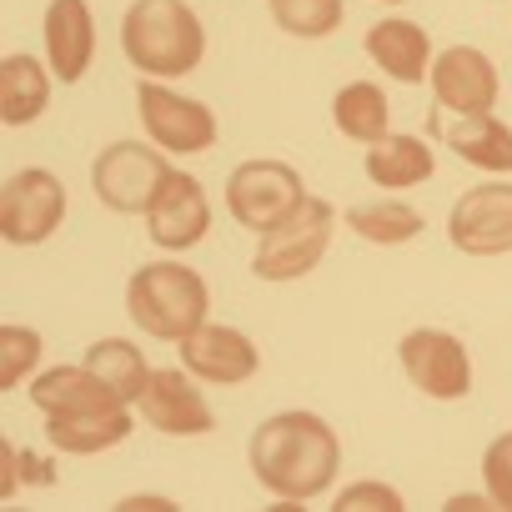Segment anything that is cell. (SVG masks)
Listing matches in <instances>:
<instances>
[{
	"label": "cell",
	"instance_id": "ba28073f",
	"mask_svg": "<svg viewBox=\"0 0 512 512\" xmlns=\"http://www.w3.org/2000/svg\"><path fill=\"white\" fill-rule=\"evenodd\" d=\"M66 221V186L46 166H26L0 186V236L11 246H41Z\"/></svg>",
	"mask_w": 512,
	"mask_h": 512
},
{
	"label": "cell",
	"instance_id": "f546056e",
	"mask_svg": "<svg viewBox=\"0 0 512 512\" xmlns=\"http://www.w3.org/2000/svg\"><path fill=\"white\" fill-rule=\"evenodd\" d=\"M382 6H402V0H382Z\"/></svg>",
	"mask_w": 512,
	"mask_h": 512
},
{
	"label": "cell",
	"instance_id": "ffe728a7",
	"mask_svg": "<svg viewBox=\"0 0 512 512\" xmlns=\"http://www.w3.org/2000/svg\"><path fill=\"white\" fill-rule=\"evenodd\" d=\"M131 432H136V422H131L126 407L86 412V417H46V442L66 457H96L106 447H121Z\"/></svg>",
	"mask_w": 512,
	"mask_h": 512
},
{
	"label": "cell",
	"instance_id": "4316f807",
	"mask_svg": "<svg viewBox=\"0 0 512 512\" xmlns=\"http://www.w3.org/2000/svg\"><path fill=\"white\" fill-rule=\"evenodd\" d=\"M482 487L492 492L497 507L512 512V432L487 442V452H482Z\"/></svg>",
	"mask_w": 512,
	"mask_h": 512
},
{
	"label": "cell",
	"instance_id": "5bb4252c",
	"mask_svg": "<svg viewBox=\"0 0 512 512\" xmlns=\"http://www.w3.org/2000/svg\"><path fill=\"white\" fill-rule=\"evenodd\" d=\"M136 407H141L146 427H156L166 437H206L216 427V417H211L206 397L191 387V372L186 367L151 372V382H146V392H141Z\"/></svg>",
	"mask_w": 512,
	"mask_h": 512
},
{
	"label": "cell",
	"instance_id": "52a82bcc",
	"mask_svg": "<svg viewBox=\"0 0 512 512\" xmlns=\"http://www.w3.org/2000/svg\"><path fill=\"white\" fill-rule=\"evenodd\" d=\"M136 116H141L146 136L161 151H171V156H201V151L216 146V116H211V106L171 91L166 81L141 76V86H136Z\"/></svg>",
	"mask_w": 512,
	"mask_h": 512
},
{
	"label": "cell",
	"instance_id": "5b68a950",
	"mask_svg": "<svg viewBox=\"0 0 512 512\" xmlns=\"http://www.w3.org/2000/svg\"><path fill=\"white\" fill-rule=\"evenodd\" d=\"M176 166L161 156V146L151 141H111L96 161H91V186H96V201L116 216H146L156 191L166 186Z\"/></svg>",
	"mask_w": 512,
	"mask_h": 512
},
{
	"label": "cell",
	"instance_id": "9c48e42d",
	"mask_svg": "<svg viewBox=\"0 0 512 512\" xmlns=\"http://www.w3.org/2000/svg\"><path fill=\"white\" fill-rule=\"evenodd\" d=\"M397 357H402V372L407 382L432 397V402H462L472 392V357L467 347L442 332V327H417L397 342Z\"/></svg>",
	"mask_w": 512,
	"mask_h": 512
},
{
	"label": "cell",
	"instance_id": "7a4b0ae2",
	"mask_svg": "<svg viewBox=\"0 0 512 512\" xmlns=\"http://www.w3.org/2000/svg\"><path fill=\"white\" fill-rule=\"evenodd\" d=\"M126 61L151 81L191 76L206 56V26L186 0H136L121 21Z\"/></svg>",
	"mask_w": 512,
	"mask_h": 512
},
{
	"label": "cell",
	"instance_id": "cb8c5ba5",
	"mask_svg": "<svg viewBox=\"0 0 512 512\" xmlns=\"http://www.w3.org/2000/svg\"><path fill=\"white\" fill-rule=\"evenodd\" d=\"M347 226L372 241V246H402L412 236H422V211L407 206V201H392V196H377V201H362V206H347Z\"/></svg>",
	"mask_w": 512,
	"mask_h": 512
},
{
	"label": "cell",
	"instance_id": "83f0119b",
	"mask_svg": "<svg viewBox=\"0 0 512 512\" xmlns=\"http://www.w3.org/2000/svg\"><path fill=\"white\" fill-rule=\"evenodd\" d=\"M337 507L342 512H362V507H387V512H402L407 497L387 482H352L347 492H337Z\"/></svg>",
	"mask_w": 512,
	"mask_h": 512
},
{
	"label": "cell",
	"instance_id": "7c38bea8",
	"mask_svg": "<svg viewBox=\"0 0 512 512\" xmlns=\"http://www.w3.org/2000/svg\"><path fill=\"white\" fill-rule=\"evenodd\" d=\"M211 231V201H206V186L186 171H171L166 186L156 191L151 211H146V236L161 246V251H191L201 246Z\"/></svg>",
	"mask_w": 512,
	"mask_h": 512
},
{
	"label": "cell",
	"instance_id": "4fadbf2b",
	"mask_svg": "<svg viewBox=\"0 0 512 512\" xmlns=\"http://www.w3.org/2000/svg\"><path fill=\"white\" fill-rule=\"evenodd\" d=\"M432 96L442 111L452 116H477V111H492L497 106V66L477 51V46H447L437 61H432Z\"/></svg>",
	"mask_w": 512,
	"mask_h": 512
},
{
	"label": "cell",
	"instance_id": "d6986e66",
	"mask_svg": "<svg viewBox=\"0 0 512 512\" xmlns=\"http://www.w3.org/2000/svg\"><path fill=\"white\" fill-rule=\"evenodd\" d=\"M367 181L382 186V191H412L422 181H432L437 171V156L422 136H402V131H387L377 146H367Z\"/></svg>",
	"mask_w": 512,
	"mask_h": 512
},
{
	"label": "cell",
	"instance_id": "e0dca14e",
	"mask_svg": "<svg viewBox=\"0 0 512 512\" xmlns=\"http://www.w3.org/2000/svg\"><path fill=\"white\" fill-rule=\"evenodd\" d=\"M427 126H432V131H437V136L452 146V156H462L467 166L492 171V176H512V131H507L492 111L457 116L452 126H442V106H437Z\"/></svg>",
	"mask_w": 512,
	"mask_h": 512
},
{
	"label": "cell",
	"instance_id": "8992f818",
	"mask_svg": "<svg viewBox=\"0 0 512 512\" xmlns=\"http://www.w3.org/2000/svg\"><path fill=\"white\" fill-rule=\"evenodd\" d=\"M302 201H307V186H302L297 166H287V161H241L226 176V211L236 226H246L256 236L287 221Z\"/></svg>",
	"mask_w": 512,
	"mask_h": 512
},
{
	"label": "cell",
	"instance_id": "603a6c76",
	"mask_svg": "<svg viewBox=\"0 0 512 512\" xmlns=\"http://www.w3.org/2000/svg\"><path fill=\"white\" fill-rule=\"evenodd\" d=\"M86 367L121 397V402H141L146 382H151V367L141 357V347H131L126 337H101L86 347Z\"/></svg>",
	"mask_w": 512,
	"mask_h": 512
},
{
	"label": "cell",
	"instance_id": "484cf974",
	"mask_svg": "<svg viewBox=\"0 0 512 512\" xmlns=\"http://www.w3.org/2000/svg\"><path fill=\"white\" fill-rule=\"evenodd\" d=\"M0 357H6V367H0V392H16L21 377L41 362V332H31V327H0Z\"/></svg>",
	"mask_w": 512,
	"mask_h": 512
},
{
	"label": "cell",
	"instance_id": "ac0fdd59",
	"mask_svg": "<svg viewBox=\"0 0 512 512\" xmlns=\"http://www.w3.org/2000/svg\"><path fill=\"white\" fill-rule=\"evenodd\" d=\"M367 56L392 76V81H402V86H422L427 76H432V41H427V31L417 26V21H377L372 31H367Z\"/></svg>",
	"mask_w": 512,
	"mask_h": 512
},
{
	"label": "cell",
	"instance_id": "44dd1931",
	"mask_svg": "<svg viewBox=\"0 0 512 512\" xmlns=\"http://www.w3.org/2000/svg\"><path fill=\"white\" fill-rule=\"evenodd\" d=\"M51 106V76L36 56L16 51L0 61V121L6 126H31Z\"/></svg>",
	"mask_w": 512,
	"mask_h": 512
},
{
	"label": "cell",
	"instance_id": "3957f363",
	"mask_svg": "<svg viewBox=\"0 0 512 512\" xmlns=\"http://www.w3.org/2000/svg\"><path fill=\"white\" fill-rule=\"evenodd\" d=\"M211 312L206 282L181 262H146L126 282V317L156 342H186Z\"/></svg>",
	"mask_w": 512,
	"mask_h": 512
},
{
	"label": "cell",
	"instance_id": "8fae6325",
	"mask_svg": "<svg viewBox=\"0 0 512 512\" xmlns=\"http://www.w3.org/2000/svg\"><path fill=\"white\" fill-rule=\"evenodd\" d=\"M181 352V367L211 387H241L262 372V352L256 342L236 327H216V322H201L186 342H176Z\"/></svg>",
	"mask_w": 512,
	"mask_h": 512
},
{
	"label": "cell",
	"instance_id": "277c9868",
	"mask_svg": "<svg viewBox=\"0 0 512 512\" xmlns=\"http://www.w3.org/2000/svg\"><path fill=\"white\" fill-rule=\"evenodd\" d=\"M337 231V206L322 196H307L287 221H277L272 231H262L251 256V272L262 282H302L307 272L322 267V256L332 246Z\"/></svg>",
	"mask_w": 512,
	"mask_h": 512
},
{
	"label": "cell",
	"instance_id": "d4e9b609",
	"mask_svg": "<svg viewBox=\"0 0 512 512\" xmlns=\"http://www.w3.org/2000/svg\"><path fill=\"white\" fill-rule=\"evenodd\" d=\"M267 11L297 41H322L342 26V0H267Z\"/></svg>",
	"mask_w": 512,
	"mask_h": 512
},
{
	"label": "cell",
	"instance_id": "7402d4cb",
	"mask_svg": "<svg viewBox=\"0 0 512 512\" xmlns=\"http://www.w3.org/2000/svg\"><path fill=\"white\" fill-rule=\"evenodd\" d=\"M332 121L347 141H362V146H377L387 131H392V106L382 96V86L372 81H352L332 96Z\"/></svg>",
	"mask_w": 512,
	"mask_h": 512
},
{
	"label": "cell",
	"instance_id": "6da1fadb",
	"mask_svg": "<svg viewBox=\"0 0 512 512\" xmlns=\"http://www.w3.org/2000/svg\"><path fill=\"white\" fill-rule=\"evenodd\" d=\"M251 477L262 482L277 502H312L332 492L337 467H342V442L317 412H277L246 442Z\"/></svg>",
	"mask_w": 512,
	"mask_h": 512
},
{
	"label": "cell",
	"instance_id": "9a60e30c",
	"mask_svg": "<svg viewBox=\"0 0 512 512\" xmlns=\"http://www.w3.org/2000/svg\"><path fill=\"white\" fill-rule=\"evenodd\" d=\"M31 407L41 417H86V412H116V407H131L121 402L86 362L81 367H51L31 382Z\"/></svg>",
	"mask_w": 512,
	"mask_h": 512
},
{
	"label": "cell",
	"instance_id": "2e32d148",
	"mask_svg": "<svg viewBox=\"0 0 512 512\" xmlns=\"http://www.w3.org/2000/svg\"><path fill=\"white\" fill-rule=\"evenodd\" d=\"M46 61L51 71L76 86L96 56V21H91V6L86 0H51L46 6Z\"/></svg>",
	"mask_w": 512,
	"mask_h": 512
},
{
	"label": "cell",
	"instance_id": "30bf717a",
	"mask_svg": "<svg viewBox=\"0 0 512 512\" xmlns=\"http://www.w3.org/2000/svg\"><path fill=\"white\" fill-rule=\"evenodd\" d=\"M447 241L462 256H502L512 251V186L487 181L467 186L447 211Z\"/></svg>",
	"mask_w": 512,
	"mask_h": 512
},
{
	"label": "cell",
	"instance_id": "f1b7e54d",
	"mask_svg": "<svg viewBox=\"0 0 512 512\" xmlns=\"http://www.w3.org/2000/svg\"><path fill=\"white\" fill-rule=\"evenodd\" d=\"M121 507H171V502L166 497H126Z\"/></svg>",
	"mask_w": 512,
	"mask_h": 512
}]
</instances>
